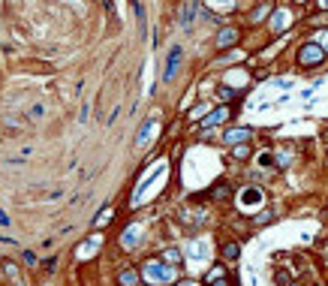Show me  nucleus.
<instances>
[{
  "label": "nucleus",
  "mask_w": 328,
  "mask_h": 286,
  "mask_svg": "<svg viewBox=\"0 0 328 286\" xmlns=\"http://www.w3.org/2000/svg\"><path fill=\"white\" fill-rule=\"evenodd\" d=\"M220 96H223V99H232V96H235V91H232V88H220Z\"/></svg>",
  "instance_id": "2eb2a0df"
},
{
  "label": "nucleus",
  "mask_w": 328,
  "mask_h": 286,
  "mask_svg": "<svg viewBox=\"0 0 328 286\" xmlns=\"http://www.w3.org/2000/svg\"><path fill=\"white\" fill-rule=\"evenodd\" d=\"M325 61V51H322V45H304L301 51H298V64L301 66H316V64H322Z\"/></svg>",
  "instance_id": "f257e3e1"
},
{
  "label": "nucleus",
  "mask_w": 328,
  "mask_h": 286,
  "mask_svg": "<svg viewBox=\"0 0 328 286\" xmlns=\"http://www.w3.org/2000/svg\"><path fill=\"white\" fill-rule=\"evenodd\" d=\"M166 259H169V262H181V253H178V250H166Z\"/></svg>",
  "instance_id": "ddd939ff"
},
{
  "label": "nucleus",
  "mask_w": 328,
  "mask_h": 286,
  "mask_svg": "<svg viewBox=\"0 0 328 286\" xmlns=\"http://www.w3.org/2000/svg\"><path fill=\"white\" fill-rule=\"evenodd\" d=\"M108 217H112V208H105L102 214H97V226H99V223H108Z\"/></svg>",
  "instance_id": "f8f14e48"
},
{
  "label": "nucleus",
  "mask_w": 328,
  "mask_h": 286,
  "mask_svg": "<svg viewBox=\"0 0 328 286\" xmlns=\"http://www.w3.org/2000/svg\"><path fill=\"white\" fill-rule=\"evenodd\" d=\"M229 118V109H217V112H211L205 121H202V127H217L220 121H226Z\"/></svg>",
  "instance_id": "20e7f679"
},
{
  "label": "nucleus",
  "mask_w": 328,
  "mask_h": 286,
  "mask_svg": "<svg viewBox=\"0 0 328 286\" xmlns=\"http://www.w3.org/2000/svg\"><path fill=\"white\" fill-rule=\"evenodd\" d=\"M277 283L286 286V283H289V274H286V271H277Z\"/></svg>",
  "instance_id": "4468645a"
},
{
  "label": "nucleus",
  "mask_w": 328,
  "mask_h": 286,
  "mask_svg": "<svg viewBox=\"0 0 328 286\" xmlns=\"http://www.w3.org/2000/svg\"><path fill=\"white\" fill-rule=\"evenodd\" d=\"M193 12H196V3H190L187 12H184V24H187V28H190V21H193Z\"/></svg>",
  "instance_id": "9b49d317"
},
{
  "label": "nucleus",
  "mask_w": 328,
  "mask_h": 286,
  "mask_svg": "<svg viewBox=\"0 0 328 286\" xmlns=\"http://www.w3.org/2000/svg\"><path fill=\"white\" fill-rule=\"evenodd\" d=\"M319 3V9H328V0H316Z\"/></svg>",
  "instance_id": "f3484780"
},
{
  "label": "nucleus",
  "mask_w": 328,
  "mask_h": 286,
  "mask_svg": "<svg viewBox=\"0 0 328 286\" xmlns=\"http://www.w3.org/2000/svg\"><path fill=\"white\" fill-rule=\"evenodd\" d=\"M229 184H217V187H214V190H211V196H214V199H229Z\"/></svg>",
  "instance_id": "0eeeda50"
},
{
  "label": "nucleus",
  "mask_w": 328,
  "mask_h": 286,
  "mask_svg": "<svg viewBox=\"0 0 328 286\" xmlns=\"http://www.w3.org/2000/svg\"><path fill=\"white\" fill-rule=\"evenodd\" d=\"M250 139V129H229L226 133V142L229 145H241V142H247Z\"/></svg>",
  "instance_id": "39448f33"
},
{
  "label": "nucleus",
  "mask_w": 328,
  "mask_h": 286,
  "mask_svg": "<svg viewBox=\"0 0 328 286\" xmlns=\"http://www.w3.org/2000/svg\"><path fill=\"white\" fill-rule=\"evenodd\" d=\"M238 36H241V33L235 31V28H223V31L217 33V45H220V48H226V45H235V42H238Z\"/></svg>",
  "instance_id": "7ed1b4c3"
},
{
  "label": "nucleus",
  "mask_w": 328,
  "mask_h": 286,
  "mask_svg": "<svg viewBox=\"0 0 328 286\" xmlns=\"http://www.w3.org/2000/svg\"><path fill=\"white\" fill-rule=\"evenodd\" d=\"M235 157H238V160H247V157H250V148H247V145H238V148H235Z\"/></svg>",
  "instance_id": "9d476101"
},
{
  "label": "nucleus",
  "mask_w": 328,
  "mask_h": 286,
  "mask_svg": "<svg viewBox=\"0 0 328 286\" xmlns=\"http://www.w3.org/2000/svg\"><path fill=\"white\" fill-rule=\"evenodd\" d=\"M118 280H121V286H135V283H139V274H135L132 268H127V271H121V274H118Z\"/></svg>",
  "instance_id": "423d86ee"
},
{
  "label": "nucleus",
  "mask_w": 328,
  "mask_h": 286,
  "mask_svg": "<svg viewBox=\"0 0 328 286\" xmlns=\"http://www.w3.org/2000/svg\"><path fill=\"white\" fill-rule=\"evenodd\" d=\"M238 253H241V250H238V244H223V256H226V259H238Z\"/></svg>",
  "instance_id": "6e6552de"
},
{
  "label": "nucleus",
  "mask_w": 328,
  "mask_h": 286,
  "mask_svg": "<svg viewBox=\"0 0 328 286\" xmlns=\"http://www.w3.org/2000/svg\"><path fill=\"white\" fill-rule=\"evenodd\" d=\"M178 64H181V48H178V45H175V48H172V55H169V61H166V82H172V79H175V72H178Z\"/></svg>",
  "instance_id": "f03ea898"
},
{
  "label": "nucleus",
  "mask_w": 328,
  "mask_h": 286,
  "mask_svg": "<svg viewBox=\"0 0 328 286\" xmlns=\"http://www.w3.org/2000/svg\"><path fill=\"white\" fill-rule=\"evenodd\" d=\"M3 268H6V274H9L12 280H18V268H15V262H3Z\"/></svg>",
  "instance_id": "1a4fd4ad"
},
{
  "label": "nucleus",
  "mask_w": 328,
  "mask_h": 286,
  "mask_svg": "<svg viewBox=\"0 0 328 286\" xmlns=\"http://www.w3.org/2000/svg\"><path fill=\"white\" fill-rule=\"evenodd\" d=\"M265 12H268V6H259V9H256V12H253V21H259V18H262Z\"/></svg>",
  "instance_id": "dca6fc26"
}]
</instances>
